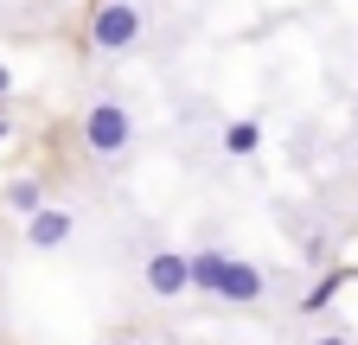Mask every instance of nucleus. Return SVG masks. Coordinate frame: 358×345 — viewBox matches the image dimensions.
<instances>
[{"label": "nucleus", "instance_id": "nucleus-1", "mask_svg": "<svg viewBox=\"0 0 358 345\" xmlns=\"http://www.w3.org/2000/svg\"><path fill=\"white\" fill-rule=\"evenodd\" d=\"M128 141H134V122H128V109L115 96H96V103L83 109V147L96 154V160H122Z\"/></svg>", "mask_w": 358, "mask_h": 345}, {"label": "nucleus", "instance_id": "nucleus-2", "mask_svg": "<svg viewBox=\"0 0 358 345\" xmlns=\"http://www.w3.org/2000/svg\"><path fill=\"white\" fill-rule=\"evenodd\" d=\"M90 45L96 52H134L141 45V7H134V0H96V13H90Z\"/></svg>", "mask_w": 358, "mask_h": 345}, {"label": "nucleus", "instance_id": "nucleus-3", "mask_svg": "<svg viewBox=\"0 0 358 345\" xmlns=\"http://www.w3.org/2000/svg\"><path fill=\"white\" fill-rule=\"evenodd\" d=\"M268 294V275L256 269V263H224V281H217V300H231V307H256V300Z\"/></svg>", "mask_w": 358, "mask_h": 345}, {"label": "nucleus", "instance_id": "nucleus-4", "mask_svg": "<svg viewBox=\"0 0 358 345\" xmlns=\"http://www.w3.org/2000/svg\"><path fill=\"white\" fill-rule=\"evenodd\" d=\"M148 288H154L160 300L192 294V288H186V249H154V256H148Z\"/></svg>", "mask_w": 358, "mask_h": 345}, {"label": "nucleus", "instance_id": "nucleus-5", "mask_svg": "<svg viewBox=\"0 0 358 345\" xmlns=\"http://www.w3.org/2000/svg\"><path fill=\"white\" fill-rule=\"evenodd\" d=\"M64 237H71V211H58V205H45V211L26 218V243L32 249H58Z\"/></svg>", "mask_w": 358, "mask_h": 345}, {"label": "nucleus", "instance_id": "nucleus-6", "mask_svg": "<svg viewBox=\"0 0 358 345\" xmlns=\"http://www.w3.org/2000/svg\"><path fill=\"white\" fill-rule=\"evenodd\" d=\"M224 263H231L224 249H192V256H186V288H199V294H211V300H217Z\"/></svg>", "mask_w": 358, "mask_h": 345}, {"label": "nucleus", "instance_id": "nucleus-7", "mask_svg": "<svg viewBox=\"0 0 358 345\" xmlns=\"http://www.w3.org/2000/svg\"><path fill=\"white\" fill-rule=\"evenodd\" d=\"M262 147V128L250 122V115H237V122H224V154H231V160H250Z\"/></svg>", "mask_w": 358, "mask_h": 345}, {"label": "nucleus", "instance_id": "nucleus-8", "mask_svg": "<svg viewBox=\"0 0 358 345\" xmlns=\"http://www.w3.org/2000/svg\"><path fill=\"white\" fill-rule=\"evenodd\" d=\"M7 205H13V211H26V218H32V211H45L38 179H13V186H7Z\"/></svg>", "mask_w": 358, "mask_h": 345}, {"label": "nucleus", "instance_id": "nucleus-9", "mask_svg": "<svg viewBox=\"0 0 358 345\" xmlns=\"http://www.w3.org/2000/svg\"><path fill=\"white\" fill-rule=\"evenodd\" d=\"M7 90H13V71H7V64H0V96H7Z\"/></svg>", "mask_w": 358, "mask_h": 345}, {"label": "nucleus", "instance_id": "nucleus-10", "mask_svg": "<svg viewBox=\"0 0 358 345\" xmlns=\"http://www.w3.org/2000/svg\"><path fill=\"white\" fill-rule=\"evenodd\" d=\"M307 345H345V339H339V332H327V339H307Z\"/></svg>", "mask_w": 358, "mask_h": 345}, {"label": "nucleus", "instance_id": "nucleus-11", "mask_svg": "<svg viewBox=\"0 0 358 345\" xmlns=\"http://www.w3.org/2000/svg\"><path fill=\"white\" fill-rule=\"evenodd\" d=\"M0 141H7V115H0Z\"/></svg>", "mask_w": 358, "mask_h": 345}, {"label": "nucleus", "instance_id": "nucleus-12", "mask_svg": "<svg viewBox=\"0 0 358 345\" xmlns=\"http://www.w3.org/2000/svg\"><path fill=\"white\" fill-rule=\"evenodd\" d=\"M115 345H128V339H115Z\"/></svg>", "mask_w": 358, "mask_h": 345}]
</instances>
